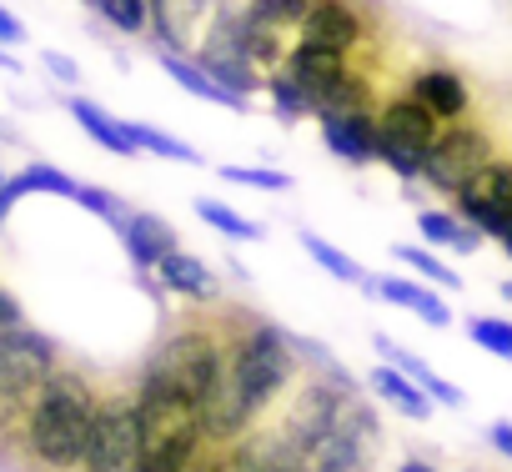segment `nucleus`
Listing matches in <instances>:
<instances>
[{
	"instance_id": "f257e3e1",
	"label": "nucleus",
	"mask_w": 512,
	"mask_h": 472,
	"mask_svg": "<svg viewBox=\"0 0 512 472\" xmlns=\"http://www.w3.org/2000/svg\"><path fill=\"white\" fill-rule=\"evenodd\" d=\"M96 397H101V387L81 367L61 362L46 377V387L26 407L21 437H16V447H21L31 472H81L91 417H96Z\"/></svg>"
},
{
	"instance_id": "f03ea898",
	"label": "nucleus",
	"mask_w": 512,
	"mask_h": 472,
	"mask_svg": "<svg viewBox=\"0 0 512 472\" xmlns=\"http://www.w3.org/2000/svg\"><path fill=\"white\" fill-rule=\"evenodd\" d=\"M221 342H226V377L241 392V402L251 407V417L262 422L272 407H282V397L297 387V377L307 372L302 357L292 352L287 332L267 317H251L241 307H211Z\"/></svg>"
},
{
	"instance_id": "7ed1b4c3",
	"label": "nucleus",
	"mask_w": 512,
	"mask_h": 472,
	"mask_svg": "<svg viewBox=\"0 0 512 472\" xmlns=\"http://www.w3.org/2000/svg\"><path fill=\"white\" fill-rule=\"evenodd\" d=\"M221 362H226V342H221L216 312H186L171 322V332L156 342V352L146 357L141 372L201 407V397L221 377Z\"/></svg>"
},
{
	"instance_id": "20e7f679",
	"label": "nucleus",
	"mask_w": 512,
	"mask_h": 472,
	"mask_svg": "<svg viewBox=\"0 0 512 472\" xmlns=\"http://www.w3.org/2000/svg\"><path fill=\"white\" fill-rule=\"evenodd\" d=\"M56 367H61V347L31 322L0 332V447H16L21 417Z\"/></svg>"
},
{
	"instance_id": "39448f33",
	"label": "nucleus",
	"mask_w": 512,
	"mask_h": 472,
	"mask_svg": "<svg viewBox=\"0 0 512 472\" xmlns=\"http://www.w3.org/2000/svg\"><path fill=\"white\" fill-rule=\"evenodd\" d=\"M497 156V141H492V131H487V121H477V116H462V121H447L442 131H437V141L427 146V156H422V181L432 186V191H442V196H457L487 161Z\"/></svg>"
},
{
	"instance_id": "423d86ee",
	"label": "nucleus",
	"mask_w": 512,
	"mask_h": 472,
	"mask_svg": "<svg viewBox=\"0 0 512 472\" xmlns=\"http://www.w3.org/2000/svg\"><path fill=\"white\" fill-rule=\"evenodd\" d=\"M437 131H442V121L427 106H417L407 91H397L377 106V161L387 171H397L402 181H417L422 156L437 141Z\"/></svg>"
},
{
	"instance_id": "0eeeda50",
	"label": "nucleus",
	"mask_w": 512,
	"mask_h": 472,
	"mask_svg": "<svg viewBox=\"0 0 512 472\" xmlns=\"http://www.w3.org/2000/svg\"><path fill=\"white\" fill-rule=\"evenodd\" d=\"M382 447H387V432H382L377 407L362 402V397H352L342 407V417L332 422V432L307 457V472H377Z\"/></svg>"
},
{
	"instance_id": "6e6552de",
	"label": "nucleus",
	"mask_w": 512,
	"mask_h": 472,
	"mask_svg": "<svg viewBox=\"0 0 512 472\" xmlns=\"http://www.w3.org/2000/svg\"><path fill=\"white\" fill-rule=\"evenodd\" d=\"M136 452H141V417H136L131 387H101L81 472H126L136 467Z\"/></svg>"
},
{
	"instance_id": "1a4fd4ad",
	"label": "nucleus",
	"mask_w": 512,
	"mask_h": 472,
	"mask_svg": "<svg viewBox=\"0 0 512 472\" xmlns=\"http://www.w3.org/2000/svg\"><path fill=\"white\" fill-rule=\"evenodd\" d=\"M292 36L332 56H362L372 46V6L367 0H312Z\"/></svg>"
},
{
	"instance_id": "9d476101",
	"label": "nucleus",
	"mask_w": 512,
	"mask_h": 472,
	"mask_svg": "<svg viewBox=\"0 0 512 472\" xmlns=\"http://www.w3.org/2000/svg\"><path fill=\"white\" fill-rule=\"evenodd\" d=\"M452 201H457L452 211H457L467 226H477L482 236H497V231L512 221V156L497 151Z\"/></svg>"
},
{
	"instance_id": "9b49d317",
	"label": "nucleus",
	"mask_w": 512,
	"mask_h": 472,
	"mask_svg": "<svg viewBox=\"0 0 512 472\" xmlns=\"http://www.w3.org/2000/svg\"><path fill=\"white\" fill-rule=\"evenodd\" d=\"M402 91H407L417 106H427L442 126L472 116V86H467V76L452 71V66H422V71H412V76L402 81Z\"/></svg>"
},
{
	"instance_id": "f8f14e48",
	"label": "nucleus",
	"mask_w": 512,
	"mask_h": 472,
	"mask_svg": "<svg viewBox=\"0 0 512 472\" xmlns=\"http://www.w3.org/2000/svg\"><path fill=\"white\" fill-rule=\"evenodd\" d=\"M156 282H161V292H176V297H186V302H196V307H216L221 302V282H216V272L201 262V257H191V252H166L156 267Z\"/></svg>"
},
{
	"instance_id": "ddd939ff",
	"label": "nucleus",
	"mask_w": 512,
	"mask_h": 472,
	"mask_svg": "<svg viewBox=\"0 0 512 472\" xmlns=\"http://www.w3.org/2000/svg\"><path fill=\"white\" fill-rule=\"evenodd\" d=\"M116 231H121V247H126V257L136 262V272H151L166 252L181 247V242H176V226H171L166 216H156V211H126V221H121Z\"/></svg>"
},
{
	"instance_id": "4468645a",
	"label": "nucleus",
	"mask_w": 512,
	"mask_h": 472,
	"mask_svg": "<svg viewBox=\"0 0 512 472\" xmlns=\"http://www.w3.org/2000/svg\"><path fill=\"white\" fill-rule=\"evenodd\" d=\"M282 71L297 81V91L307 96V111L317 116L322 96H327V91H332V81L347 71V56H332V51H317V46H302V41H292V51H287Z\"/></svg>"
},
{
	"instance_id": "2eb2a0df",
	"label": "nucleus",
	"mask_w": 512,
	"mask_h": 472,
	"mask_svg": "<svg viewBox=\"0 0 512 472\" xmlns=\"http://www.w3.org/2000/svg\"><path fill=\"white\" fill-rule=\"evenodd\" d=\"M322 141L347 161V166H367L377 161V111H357V116H317Z\"/></svg>"
},
{
	"instance_id": "dca6fc26",
	"label": "nucleus",
	"mask_w": 512,
	"mask_h": 472,
	"mask_svg": "<svg viewBox=\"0 0 512 472\" xmlns=\"http://www.w3.org/2000/svg\"><path fill=\"white\" fill-rule=\"evenodd\" d=\"M367 292H372V297H382V302H392V307L417 312L427 327H447V322H452L447 302H442L437 292H427V287L407 282V277H367Z\"/></svg>"
},
{
	"instance_id": "f3484780",
	"label": "nucleus",
	"mask_w": 512,
	"mask_h": 472,
	"mask_svg": "<svg viewBox=\"0 0 512 472\" xmlns=\"http://www.w3.org/2000/svg\"><path fill=\"white\" fill-rule=\"evenodd\" d=\"M372 347L382 352V362H387V367H397L402 377H412V382H417V387H422V392H427L432 402H442V407H462V387L442 382V377H437V372H432V367H427V362L417 357V352L397 347V342H392V337H382V332L372 337Z\"/></svg>"
},
{
	"instance_id": "a211bd4d",
	"label": "nucleus",
	"mask_w": 512,
	"mask_h": 472,
	"mask_svg": "<svg viewBox=\"0 0 512 472\" xmlns=\"http://www.w3.org/2000/svg\"><path fill=\"white\" fill-rule=\"evenodd\" d=\"M66 111L76 116V126H86V136H91L96 146H106V151H116V156H136V146H131V136L121 131V121L106 116L96 101H86V96H66Z\"/></svg>"
},
{
	"instance_id": "6ab92c4d",
	"label": "nucleus",
	"mask_w": 512,
	"mask_h": 472,
	"mask_svg": "<svg viewBox=\"0 0 512 472\" xmlns=\"http://www.w3.org/2000/svg\"><path fill=\"white\" fill-rule=\"evenodd\" d=\"M372 392L377 397H387L402 417H412V422H427L432 417V397L412 382V377H402L397 367H372Z\"/></svg>"
},
{
	"instance_id": "aec40b11",
	"label": "nucleus",
	"mask_w": 512,
	"mask_h": 472,
	"mask_svg": "<svg viewBox=\"0 0 512 472\" xmlns=\"http://www.w3.org/2000/svg\"><path fill=\"white\" fill-rule=\"evenodd\" d=\"M161 66H166V76L176 81V86H186L191 96H201V101H211V106H246V96H236V91H226V86H216L196 61H186V56H176V51H161Z\"/></svg>"
},
{
	"instance_id": "412c9836",
	"label": "nucleus",
	"mask_w": 512,
	"mask_h": 472,
	"mask_svg": "<svg viewBox=\"0 0 512 472\" xmlns=\"http://www.w3.org/2000/svg\"><path fill=\"white\" fill-rule=\"evenodd\" d=\"M417 231L437 247H452V252H477L482 247V231L467 226L457 211H417Z\"/></svg>"
},
{
	"instance_id": "4be33fe9",
	"label": "nucleus",
	"mask_w": 512,
	"mask_h": 472,
	"mask_svg": "<svg viewBox=\"0 0 512 472\" xmlns=\"http://www.w3.org/2000/svg\"><path fill=\"white\" fill-rule=\"evenodd\" d=\"M121 131L131 136V146H136V151H156V156H166V161H191V166H201V156H196L186 141H176V136H166V131L146 126V121H121Z\"/></svg>"
},
{
	"instance_id": "5701e85b",
	"label": "nucleus",
	"mask_w": 512,
	"mask_h": 472,
	"mask_svg": "<svg viewBox=\"0 0 512 472\" xmlns=\"http://www.w3.org/2000/svg\"><path fill=\"white\" fill-rule=\"evenodd\" d=\"M96 16L116 26L121 36H146L151 26V0H96Z\"/></svg>"
},
{
	"instance_id": "b1692460",
	"label": "nucleus",
	"mask_w": 512,
	"mask_h": 472,
	"mask_svg": "<svg viewBox=\"0 0 512 472\" xmlns=\"http://www.w3.org/2000/svg\"><path fill=\"white\" fill-rule=\"evenodd\" d=\"M302 247H307V257L322 267V272H332L337 282H367V272L347 257V252H337L332 242H322V236L317 231H302Z\"/></svg>"
},
{
	"instance_id": "393cba45",
	"label": "nucleus",
	"mask_w": 512,
	"mask_h": 472,
	"mask_svg": "<svg viewBox=\"0 0 512 472\" xmlns=\"http://www.w3.org/2000/svg\"><path fill=\"white\" fill-rule=\"evenodd\" d=\"M307 6H312V0H246V16L251 21H262V26H272V31H297V21L307 16Z\"/></svg>"
},
{
	"instance_id": "a878e982",
	"label": "nucleus",
	"mask_w": 512,
	"mask_h": 472,
	"mask_svg": "<svg viewBox=\"0 0 512 472\" xmlns=\"http://www.w3.org/2000/svg\"><path fill=\"white\" fill-rule=\"evenodd\" d=\"M196 216H201L206 226H216L221 236H236V242H262V226L246 221V216L231 211V206H221V201H196Z\"/></svg>"
},
{
	"instance_id": "bb28decb",
	"label": "nucleus",
	"mask_w": 512,
	"mask_h": 472,
	"mask_svg": "<svg viewBox=\"0 0 512 472\" xmlns=\"http://www.w3.org/2000/svg\"><path fill=\"white\" fill-rule=\"evenodd\" d=\"M467 337L477 347H487L492 357H507L512 362V322H502V317H472L467 322Z\"/></svg>"
},
{
	"instance_id": "cd10ccee",
	"label": "nucleus",
	"mask_w": 512,
	"mask_h": 472,
	"mask_svg": "<svg viewBox=\"0 0 512 472\" xmlns=\"http://www.w3.org/2000/svg\"><path fill=\"white\" fill-rule=\"evenodd\" d=\"M392 252H397V262H407L417 277H427V282H437V287H462L457 272H452L447 262H437L432 252H422V247H392Z\"/></svg>"
},
{
	"instance_id": "c85d7f7f",
	"label": "nucleus",
	"mask_w": 512,
	"mask_h": 472,
	"mask_svg": "<svg viewBox=\"0 0 512 472\" xmlns=\"http://www.w3.org/2000/svg\"><path fill=\"white\" fill-rule=\"evenodd\" d=\"M226 181L236 186H256V191H292V176L287 171H262V166H221Z\"/></svg>"
},
{
	"instance_id": "c756f323",
	"label": "nucleus",
	"mask_w": 512,
	"mask_h": 472,
	"mask_svg": "<svg viewBox=\"0 0 512 472\" xmlns=\"http://www.w3.org/2000/svg\"><path fill=\"white\" fill-rule=\"evenodd\" d=\"M181 472H236V462H231V447H221V442H206Z\"/></svg>"
},
{
	"instance_id": "7c9ffc66",
	"label": "nucleus",
	"mask_w": 512,
	"mask_h": 472,
	"mask_svg": "<svg viewBox=\"0 0 512 472\" xmlns=\"http://www.w3.org/2000/svg\"><path fill=\"white\" fill-rule=\"evenodd\" d=\"M41 66L61 81V86H81V71H76V61H66L61 51H41Z\"/></svg>"
},
{
	"instance_id": "2f4dec72",
	"label": "nucleus",
	"mask_w": 512,
	"mask_h": 472,
	"mask_svg": "<svg viewBox=\"0 0 512 472\" xmlns=\"http://www.w3.org/2000/svg\"><path fill=\"white\" fill-rule=\"evenodd\" d=\"M21 41H26V26L6 6H0V46H21Z\"/></svg>"
},
{
	"instance_id": "473e14b6",
	"label": "nucleus",
	"mask_w": 512,
	"mask_h": 472,
	"mask_svg": "<svg viewBox=\"0 0 512 472\" xmlns=\"http://www.w3.org/2000/svg\"><path fill=\"white\" fill-rule=\"evenodd\" d=\"M16 322H26V312H21V302H16L6 287H0V332H6V327H16Z\"/></svg>"
},
{
	"instance_id": "72a5a7b5",
	"label": "nucleus",
	"mask_w": 512,
	"mask_h": 472,
	"mask_svg": "<svg viewBox=\"0 0 512 472\" xmlns=\"http://www.w3.org/2000/svg\"><path fill=\"white\" fill-rule=\"evenodd\" d=\"M487 442H492V447L512 462V422H492V427H487Z\"/></svg>"
},
{
	"instance_id": "f704fd0d",
	"label": "nucleus",
	"mask_w": 512,
	"mask_h": 472,
	"mask_svg": "<svg viewBox=\"0 0 512 472\" xmlns=\"http://www.w3.org/2000/svg\"><path fill=\"white\" fill-rule=\"evenodd\" d=\"M397 472H437V467H432L427 457H402V467H397Z\"/></svg>"
},
{
	"instance_id": "c9c22d12",
	"label": "nucleus",
	"mask_w": 512,
	"mask_h": 472,
	"mask_svg": "<svg viewBox=\"0 0 512 472\" xmlns=\"http://www.w3.org/2000/svg\"><path fill=\"white\" fill-rule=\"evenodd\" d=\"M0 71H21V61H11V56H0Z\"/></svg>"
},
{
	"instance_id": "e433bc0d",
	"label": "nucleus",
	"mask_w": 512,
	"mask_h": 472,
	"mask_svg": "<svg viewBox=\"0 0 512 472\" xmlns=\"http://www.w3.org/2000/svg\"><path fill=\"white\" fill-rule=\"evenodd\" d=\"M502 297H507V302H512V282H502Z\"/></svg>"
},
{
	"instance_id": "4c0bfd02",
	"label": "nucleus",
	"mask_w": 512,
	"mask_h": 472,
	"mask_svg": "<svg viewBox=\"0 0 512 472\" xmlns=\"http://www.w3.org/2000/svg\"><path fill=\"white\" fill-rule=\"evenodd\" d=\"M462 472H477V467H462Z\"/></svg>"
},
{
	"instance_id": "58836bf2",
	"label": "nucleus",
	"mask_w": 512,
	"mask_h": 472,
	"mask_svg": "<svg viewBox=\"0 0 512 472\" xmlns=\"http://www.w3.org/2000/svg\"><path fill=\"white\" fill-rule=\"evenodd\" d=\"M86 6H96V0H86Z\"/></svg>"
},
{
	"instance_id": "ea45409f",
	"label": "nucleus",
	"mask_w": 512,
	"mask_h": 472,
	"mask_svg": "<svg viewBox=\"0 0 512 472\" xmlns=\"http://www.w3.org/2000/svg\"><path fill=\"white\" fill-rule=\"evenodd\" d=\"M126 472H136V467H126Z\"/></svg>"
}]
</instances>
